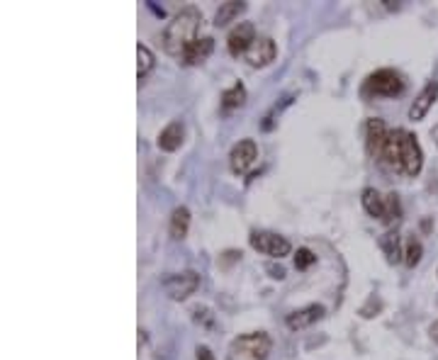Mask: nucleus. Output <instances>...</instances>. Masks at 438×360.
<instances>
[{
    "label": "nucleus",
    "instance_id": "16",
    "mask_svg": "<svg viewBox=\"0 0 438 360\" xmlns=\"http://www.w3.org/2000/svg\"><path fill=\"white\" fill-rule=\"evenodd\" d=\"M380 248L387 256V263L397 265L399 260H404V251H402V236L397 232H385L380 236Z\"/></svg>",
    "mask_w": 438,
    "mask_h": 360
},
{
    "label": "nucleus",
    "instance_id": "19",
    "mask_svg": "<svg viewBox=\"0 0 438 360\" xmlns=\"http://www.w3.org/2000/svg\"><path fill=\"white\" fill-rule=\"evenodd\" d=\"M246 102V88L244 83H234L232 88H227L222 92V110L224 112H232L241 107Z\"/></svg>",
    "mask_w": 438,
    "mask_h": 360
},
{
    "label": "nucleus",
    "instance_id": "20",
    "mask_svg": "<svg viewBox=\"0 0 438 360\" xmlns=\"http://www.w3.org/2000/svg\"><path fill=\"white\" fill-rule=\"evenodd\" d=\"M153 68V54L149 47L136 44V78H144L146 73Z\"/></svg>",
    "mask_w": 438,
    "mask_h": 360
},
{
    "label": "nucleus",
    "instance_id": "21",
    "mask_svg": "<svg viewBox=\"0 0 438 360\" xmlns=\"http://www.w3.org/2000/svg\"><path fill=\"white\" fill-rule=\"evenodd\" d=\"M421 253H424V246H421L419 239L409 236L407 239V246H404V263H407V268H416L421 260Z\"/></svg>",
    "mask_w": 438,
    "mask_h": 360
},
{
    "label": "nucleus",
    "instance_id": "13",
    "mask_svg": "<svg viewBox=\"0 0 438 360\" xmlns=\"http://www.w3.org/2000/svg\"><path fill=\"white\" fill-rule=\"evenodd\" d=\"M387 134H390V129H387V124L380 117L368 119V124H365V146H368V154L372 158H380Z\"/></svg>",
    "mask_w": 438,
    "mask_h": 360
},
{
    "label": "nucleus",
    "instance_id": "11",
    "mask_svg": "<svg viewBox=\"0 0 438 360\" xmlns=\"http://www.w3.org/2000/svg\"><path fill=\"white\" fill-rule=\"evenodd\" d=\"M326 309L321 307V304H307L302 309H295V312H290L285 316V324H288L290 331H300V329H307V326L316 324L319 319H324Z\"/></svg>",
    "mask_w": 438,
    "mask_h": 360
},
{
    "label": "nucleus",
    "instance_id": "22",
    "mask_svg": "<svg viewBox=\"0 0 438 360\" xmlns=\"http://www.w3.org/2000/svg\"><path fill=\"white\" fill-rule=\"evenodd\" d=\"M292 100H295V95H285L283 100H280V105H273V110L268 112L266 117H263V124H261V127H263V132H271V129L276 127V122H278L276 117H280V112H283L285 107H288Z\"/></svg>",
    "mask_w": 438,
    "mask_h": 360
},
{
    "label": "nucleus",
    "instance_id": "23",
    "mask_svg": "<svg viewBox=\"0 0 438 360\" xmlns=\"http://www.w3.org/2000/svg\"><path fill=\"white\" fill-rule=\"evenodd\" d=\"M193 321L200 324L202 329H212V326H215V314L207 307H200V304H197V307H193Z\"/></svg>",
    "mask_w": 438,
    "mask_h": 360
},
{
    "label": "nucleus",
    "instance_id": "18",
    "mask_svg": "<svg viewBox=\"0 0 438 360\" xmlns=\"http://www.w3.org/2000/svg\"><path fill=\"white\" fill-rule=\"evenodd\" d=\"M246 10V3H237V0H229V3H222L215 15V25L217 27H227L229 23L239 18L241 13Z\"/></svg>",
    "mask_w": 438,
    "mask_h": 360
},
{
    "label": "nucleus",
    "instance_id": "1",
    "mask_svg": "<svg viewBox=\"0 0 438 360\" xmlns=\"http://www.w3.org/2000/svg\"><path fill=\"white\" fill-rule=\"evenodd\" d=\"M377 161H380L387 171L414 178V176H419L421 166H424V151H421L416 136L409 134L407 129H392V132L387 134V141H385V146H382V154Z\"/></svg>",
    "mask_w": 438,
    "mask_h": 360
},
{
    "label": "nucleus",
    "instance_id": "15",
    "mask_svg": "<svg viewBox=\"0 0 438 360\" xmlns=\"http://www.w3.org/2000/svg\"><path fill=\"white\" fill-rule=\"evenodd\" d=\"M212 49H215V40H212V37H202V40H197L195 44L183 54L180 64H183V66H195V64H202L212 54Z\"/></svg>",
    "mask_w": 438,
    "mask_h": 360
},
{
    "label": "nucleus",
    "instance_id": "3",
    "mask_svg": "<svg viewBox=\"0 0 438 360\" xmlns=\"http://www.w3.org/2000/svg\"><path fill=\"white\" fill-rule=\"evenodd\" d=\"M360 203L372 220H380L387 227L397 224L399 217H402V205H399V198L394 193H380L375 188H365L360 193Z\"/></svg>",
    "mask_w": 438,
    "mask_h": 360
},
{
    "label": "nucleus",
    "instance_id": "12",
    "mask_svg": "<svg viewBox=\"0 0 438 360\" xmlns=\"http://www.w3.org/2000/svg\"><path fill=\"white\" fill-rule=\"evenodd\" d=\"M436 97H438V80H429V83L421 88L419 95L414 97L412 107H409V119H412V122L424 119L426 114H429L431 107H434Z\"/></svg>",
    "mask_w": 438,
    "mask_h": 360
},
{
    "label": "nucleus",
    "instance_id": "24",
    "mask_svg": "<svg viewBox=\"0 0 438 360\" xmlns=\"http://www.w3.org/2000/svg\"><path fill=\"white\" fill-rule=\"evenodd\" d=\"M316 263V253L309 248H297V253H295V268L297 270H307L309 265Z\"/></svg>",
    "mask_w": 438,
    "mask_h": 360
},
{
    "label": "nucleus",
    "instance_id": "27",
    "mask_svg": "<svg viewBox=\"0 0 438 360\" xmlns=\"http://www.w3.org/2000/svg\"><path fill=\"white\" fill-rule=\"evenodd\" d=\"M429 334H431V338H434V341L438 343V321H434V324H431Z\"/></svg>",
    "mask_w": 438,
    "mask_h": 360
},
{
    "label": "nucleus",
    "instance_id": "9",
    "mask_svg": "<svg viewBox=\"0 0 438 360\" xmlns=\"http://www.w3.org/2000/svg\"><path fill=\"white\" fill-rule=\"evenodd\" d=\"M276 56H278L276 42H273L271 37H259V40L249 47V52L244 54V61L254 68H261V66H268L271 61H276Z\"/></svg>",
    "mask_w": 438,
    "mask_h": 360
},
{
    "label": "nucleus",
    "instance_id": "5",
    "mask_svg": "<svg viewBox=\"0 0 438 360\" xmlns=\"http://www.w3.org/2000/svg\"><path fill=\"white\" fill-rule=\"evenodd\" d=\"M404 92V78L402 73L392 68H380L370 73L363 83L365 97H397Z\"/></svg>",
    "mask_w": 438,
    "mask_h": 360
},
{
    "label": "nucleus",
    "instance_id": "4",
    "mask_svg": "<svg viewBox=\"0 0 438 360\" xmlns=\"http://www.w3.org/2000/svg\"><path fill=\"white\" fill-rule=\"evenodd\" d=\"M271 346L273 341L266 331H251V334L237 336L229 343L227 360H268Z\"/></svg>",
    "mask_w": 438,
    "mask_h": 360
},
{
    "label": "nucleus",
    "instance_id": "6",
    "mask_svg": "<svg viewBox=\"0 0 438 360\" xmlns=\"http://www.w3.org/2000/svg\"><path fill=\"white\" fill-rule=\"evenodd\" d=\"M163 292L175 302H183L200 287V272L195 270H183V272H171L161 280Z\"/></svg>",
    "mask_w": 438,
    "mask_h": 360
},
{
    "label": "nucleus",
    "instance_id": "26",
    "mask_svg": "<svg viewBox=\"0 0 438 360\" xmlns=\"http://www.w3.org/2000/svg\"><path fill=\"white\" fill-rule=\"evenodd\" d=\"M268 270L273 272L271 277H276V280H283V277H285V270L280 268V265H278V268H276V265H271V268H268Z\"/></svg>",
    "mask_w": 438,
    "mask_h": 360
},
{
    "label": "nucleus",
    "instance_id": "14",
    "mask_svg": "<svg viewBox=\"0 0 438 360\" xmlns=\"http://www.w3.org/2000/svg\"><path fill=\"white\" fill-rule=\"evenodd\" d=\"M183 136H185V129L180 122H171L168 127L161 129V134H158V149L166 151V154H171V151L180 149V144H183Z\"/></svg>",
    "mask_w": 438,
    "mask_h": 360
},
{
    "label": "nucleus",
    "instance_id": "8",
    "mask_svg": "<svg viewBox=\"0 0 438 360\" xmlns=\"http://www.w3.org/2000/svg\"><path fill=\"white\" fill-rule=\"evenodd\" d=\"M256 158H259V146H256V141L244 139V141H239V144H234L232 154H229V166H232V171L237 173V176H244V173L256 163Z\"/></svg>",
    "mask_w": 438,
    "mask_h": 360
},
{
    "label": "nucleus",
    "instance_id": "17",
    "mask_svg": "<svg viewBox=\"0 0 438 360\" xmlns=\"http://www.w3.org/2000/svg\"><path fill=\"white\" fill-rule=\"evenodd\" d=\"M190 229V210L188 207H175L171 215V224H168V232H171V239L180 241V239L188 236Z\"/></svg>",
    "mask_w": 438,
    "mask_h": 360
},
{
    "label": "nucleus",
    "instance_id": "25",
    "mask_svg": "<svg viewBox=\"0 0 438 360\" xmlns=\"http://www.w3.org/2000/svg\"><path fill=\"white\" fill-rule=\"evenodd\" d=\"M195 360H215V353H212L207 346H197V351H195Z\"/></svg>",
    "mask_w": 438,
    "mask_h": 360
},
{
    "label": "nucleus",
    "instance_id": "10",
    "mask_svg": "<svg viewBox=\"0 0 438 360\" xmlns=\"http://www.w3.org/2000/svg\"><path fill=\"white\" fill-rule=\"evenodd\" d=\"M256 40H259V37H256V27L251 25V23H239L232 32H229L227 49H229V54H232V56H244V54L249 52V47L254 44Z\"/></svg>",
    "mask_w": 438,
    "mask_h": 360
},
{
    "label": "nucleus",
    "instance_id": "7",
    "mask_svg": "<svg viewBox=\"0 0 438 360\" xmlns=\"http://www.w3.org/2000/svg\"><path fill=\"white\" fill-rule=\"evenodd\" d=\"M249 244L254 251H259L263 256H271V258H283V256H288L292 251L288 239L273 232H251Z\"/></svg>",
    "mask_w": 438,
    "mask_h": 360
},
{
    "label": "nucleus",
    "instance_id": "2",
    "mask_svg": "<svg viewBox=\"0 0 438 360\" xmlns=\"http://www.w3.org/2000/svg\"><path fill=\"white\" fill-rule=\"evenodd\" d=\"M200 27H202V13L193 5H188V8H183L178 15L171 20V23L166 25V30H163V49H166L168 54H171L173 59H183V54L188 52L190 47L195 44L197 40H200Z\"/></svg>",
    "mask_w": 438,
    "mask_h": 360
}]
</instances>
